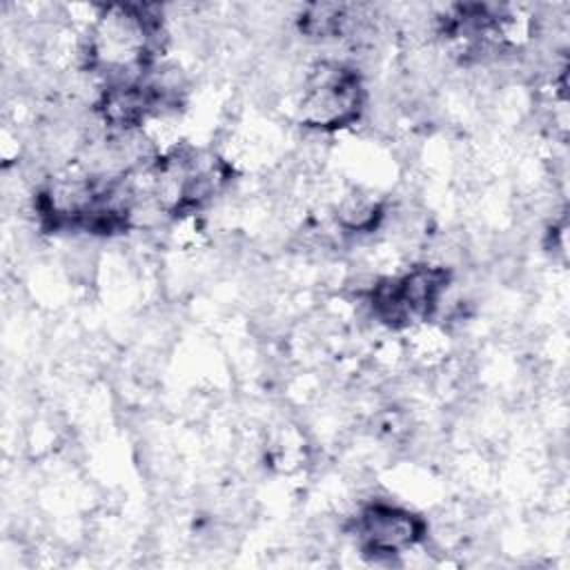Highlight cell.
Instances as JSON below:
<instances>
[{"mask_svg": "<svg viewBox=\"0 0 570 570\" xmlns=\"http://www.w3.org/2000/svg\"><path fill=\"white\" fill-rule=\"evenodd\" d=\"M365 109L361 73L338 60H316L303 80L298 118L305 127L334 131L358 122Z\"/></svg>", "mask_w": 570, "mask_h": 570, "instance_id": "obj_1", "label": "cell"}, {"mask_svg": "<svg viewBox=\"0 0 570 570\" xmlns=\"http://www.w3.org/2000/svg\"><path fill=\"white\" fill-rule=\"evenodd\" d=\"M352 532L361 552L376 559H392L414 550L425 539L428 525L407 508L374 499L356 512Z\"/></svg>", "mask_w": 570, "mask_h": 570, "instance_id": "obj_2", "label": "cell"}]
</instances>
